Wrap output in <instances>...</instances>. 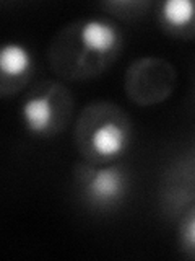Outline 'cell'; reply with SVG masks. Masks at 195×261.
<instances>
[{"instance_id":"obj_1","label":"cell","mask_w":195,"mask_h":261,"mask_svg":"<svg viewBox=\"0 0 195 261\" xmlns=\"http://www.w3.org/2000/svg\"><path fill=\"white\" fill-rule=\"evenodd\" d=\"M122 44L124 36L114 21L103 16L80 18L57 33L49 47V62L62 79L88 80L111 67Z\"/></svg>"},{"instance_id":"obj_2","label":"cell","mask_w":195,"mask_h":261,"mask_svg":"<svg viewBox=\"0 0 195 261\" xmlns=\"http://www.w3.org/2000/svg\"><path fill=\"white\" fill-rule=\"evenodd\" d=\"M75 144L85 162L109 165L132 144V121L124 110L111 101L89 103L78 116Z\"/></svg>"},{"instance_id":"obj_3","label":"cell","mask_w":195,"mask_h":261,"mask_svg":"<svg viewBox=\"0 0 195 261\" xmlns=\"http://www.w3.org/2000/svg\"><path fill=\"white\" fill-rule=\"evenodd\" d=\"M73 98L67 87L43 82L26 95L21 105L23 126L36 137H54L69 126Z\"/></svg>"},{"instance_id":"obj_4","label":"cell","mask_w":195,"mask_h":261,"mask_svg":"<svg viewBox=\"0 0 195 261\" xmlns=\"http://www.w3.org/2000/svg\"><path fill=\"white\" fill-rule=\"evenodd\" d=\"M177 85L174 65L161 57H138L124 75L127 98L138 106L159 105L173 95Z\"/></svg>"},{"instance_id":"obj_5","label":"cell","mask_w":195,"mask_h":261,"mask_svg":"<svg viewBox=\"0 0 195 261\" xmlns=\"http://www.w3.org/2000/svg\"><path fill=\"white\" fill-rule=\"evenodd\" d=\"M75 181L81 199L89 207L100 211L120 206L130 188L127 170L117 163L94 165L89 162H81L75 167Z\"/></svg>"},{"instance_id":"obj_6","label":"cell","mask_w":195,"mask_h":261,"mask_svg":"<svg viewBox=\"0 0 195 261\" xmlns=\"http://www.w3.org/2000/svg\"><path fill=\"white\" fill-rule=\"evenodd\" d=\"M35 69V61L26 46L7 43L0 51V92L2 96L18 93L28 84Z\"/></svg>"},{"instance_id":"obj_7","label":"cell","mask_w":195,"mask_h":261,"mask_svg":"<svg viewBox=\"0 0 195 261\" xmlns=\"http://www.w3.org/2000/svg\"><path fill=\"white\" fill-rule=\"evenodd\" d=\"M156 18L166 35L177 39L195 38V0H166L158 5Z\"/></svg>"},{"instance_id":"obj_8","label":"cell","mask_w":195,"mask_h":261,"mask_svg":"<svg viewBox=\"0 0 195 261\" xmlns=\"http://www.w3.org/2000/svg\"><path fill=\"white\" fill-rule=\"evenodd\" d=\"M177 245L184 256L195 259V201L181 212L177 224Z\"/></svg>"},{"instance_id":"obj_9","label":"cell","mask_w":195,"mask_h":261,"mask_svg":"<svg viewBox=\"0 0 195 261\" xmlns=\"http://www.w3.org/2000/svg\"><path fill=\"white\" fill-rule=\"evenodd\" d=\"M151 2H137V0H127V2H106L103 7L106 10H109L112 15L119 16L124 20H134L146 13L150 8Z\"/></svg>"}]
</instances>
